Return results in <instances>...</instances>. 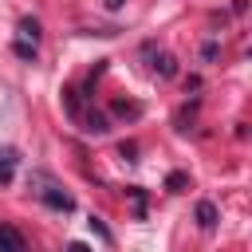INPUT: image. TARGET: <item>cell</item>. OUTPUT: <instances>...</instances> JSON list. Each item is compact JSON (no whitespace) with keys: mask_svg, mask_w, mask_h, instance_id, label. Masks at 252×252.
<instances>
[{"mask_svg":"<svg viewBox=\"0 0 252 252\" xmlns=\"http://www.w3.org/2000/svg\"><path fill=\"white\" fill-rule=\"evenodd\" d=\"M39 201H43L47 209H59V213H71V209H75L71 193H63L59 185H47V189H39Z\"/></svg>","mask_w":252,"mask_h":252,"instance_id":"obj_1","label":"cell"},{"mask_svg":"<svg viewBox=\"0 0 252 252\" xmlns=\"http://www.w3.org/2000/svg\"><path fill=\"white\" fill-rule=\"evenodd\" d=\"M197 224H201L205 232L217 224V205H213V201H201V205H197Z\"/></svg>","mask_w":252,"mask_h":252,"instance_id":"obj_2","label":"cell"},{"mask_svg":"<svg viewBox=\"0 0 252 252\" xmlns=\"http://www.w3.org/2000/svg\"><path fill=\"white\" fill-rule=\"evenodd\" d=\"M0 248H8V252H20V248H24V236H20L16 228H0Z\"/></svg>","mask_w":252,"mask_h":252,"instance_id":"obj_3","label":"cell"},{"mask_svg":"<svg viewBox=\"0 0 252 252\" xmlns=\"http://www.w3.org/2000/svg\"><path fill=\"white\" fill-rule=\"evenodd\" d=\"M16 169V150H0V181H12Z\"/></svg>","mask_w":252,"mask_h":252,"instance_id":"obj_4","label":"cell"},{"mask_svg":"<svg viewBox=\"0 0 252 252\" xmlns=\"http://www.w3.org/2000/svg\"><path fill=\"white\" fill-rule=\"evenodd\" d=\"M154 71H158L161 79H173V75H177V63H173V55H158V63H154Z\"/></svg>","mask_w":252,"mask_h":252,"instance_id":"obj_5","label":"cell"},{"mask_svg":"<svg viewBox=\"0 0 252 252\" xmlns=\"http://www.w3.org/2000/svg\"><path fill=\"white\" fill-rule=\"evenodd\" d=\"M20 35L35 43V39H39V20H20Z\"/></svg>","mask_w":252,"mask_h":252,"instance_id":"obj_6","label":"cell"},{"mask_svg":"<svg viewBox=\"0 0 252 252\" xmlns=\"http://www.w3.org/2000/svg\"><path fill=\"white\" fill-rule=\"evenodd\" d=\"M87 130H91V134H106L110 126H106V118H102V114H91V118H87Z\"/></svg>","mask_w":252,"mask_h":252,"instance_id":"obj_7","label":"cell"},{"mask_svg":"<svg viewBox=\"0 0 252 252\" xmlns=\"http://www.w3.org/2000/svg\"><path fill=\"white\" fill-rule=\"evenodd\" d=\"M16 55H20V59H35V43L20 39V43H16Z\"/></svg>","mask_w":252,"mask_h":252,"instance_id":"obj_8","label":"cell"},{"mask_svg":"<svg viewBox=\"0 0 252 252\" xmlns=\"http://www.w3.org/2000/svg\"><path fill=\"white\" fill-rule=\"evenodd\" d=\"M87 224H91V232H98V236H102V240H106V244H110V232H106V224H102V220H98V217H91V220H87Z\"/></svg>","mask_w":252,"mask_h":252,"instance_id":"obj_9","label":"cell"},{"mask_svg":"<svg viewBox=\"0 0 252 252\" xmlns=\"http://www.w3.org/2000/svg\"><path fill=\"white\" fill-rule=\"evenodd\" d=\"M165 185H169V193H181V185H185V173H169V181H165Z\"/></svg>","mask_w":252,"mask_h":252,"instance_id":"obj_10","label":"cell"},{"mask_svg":"<svg viewBox=\"0 0 252 252\" xmlns=\"http://www.w3.org/2000/svg\"><path fill=\"white\" fill-rule=\"evenodd\" d=\"M102 4H106V12H122V4H126V0H102Z\"/></svg>","mask_w":252,"mask_h":252,"instance_id":"obj_11","label":"cell"}]
</instances>
